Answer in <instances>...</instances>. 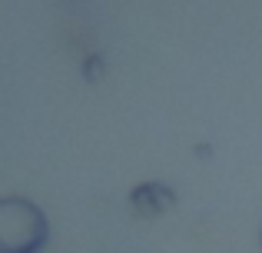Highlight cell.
Wrapping results in <instances>:
<instances>
[{
  "label": "cell",
  "mask_w": 262,
  "mask_h": 253,
  "mask_svg": "<svg viewBox=\"0 0 262 253\" xmlns=\"http://www.w3.org/2000/svg\"><path fill=\"white\" fill-rule=\"evenodd\" d=\"M50 240L47 213L27 197H0V253H43Z\"/></svg>",
  "instance_id": "cell-1"
},
{
  "label": "cell",
  "mask_w": 262,
  "mask_h": 253,
  "mask_svg": "<svg viewBox=\"0 0 262 253\" xmlns=\"http://www.w3.org/2000/svg\"><path fill=\"white\" fill-rule=\"evenodd\" d=\"M259 243H262V237H259Z\"/></svg>",
  "instance_id": "cell-2"
}]
</instances>
